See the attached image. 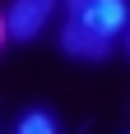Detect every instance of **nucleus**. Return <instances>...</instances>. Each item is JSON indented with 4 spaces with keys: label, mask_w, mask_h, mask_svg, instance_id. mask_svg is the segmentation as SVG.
Listing matches in <instances>:
<instances>
[{
    "label": "nucleus",
    "mask_w": 130,
    "mask_h": 134,
    "mask_svg": "<svg viewBox=\"0 0 130 134\" xmlns=\"http://www.w3.org/2000/svg\"><path fill=\"white\" fill-rule=\"evenodd\" d=\"M65 9H70V19L98 28L107 37H116L121 28H130V5L126 0H65Z\"/></svg>",
    "instance_id": "nucleus-1"
},
{
    "label": "nucleus",
    "mask_w": 130,
    "mask_h": 134,
    "mask_svg": "<svg viewBox=\"0 0 130 134\" xmlns=\"http://www.w3.org/2000/svg\"><path fill=\"white\" fill-rule=\"evenodd\" d=\"M61 51L74 55V60H107L112 55V37L98 32V28H88V23H79V19H70L61 28Z\"/></svg>",
    "instance_id": "nucleus-2"
},
{
    "label": "nucleus",
    "mask_w": 130,
    "mask_h": 134,
    "mask_svg": "<svg viewBox=\"0 0 130 134\" xmlns=\"http://www.w3.org/2000/svg\"><path fill=\"white\" fill-rule=\"evenodd\" d=\"M51 9H56V0H14L9 5V14H5V23H9V32L14 37H37L42 32V23L51 19Z\"/></svg>",
    "instance_id": "nucleus-3"
},
{
    "label": "nucleus",
    "mask_w": 130,
    "mask_h": 134,
    "mask_svg": "<svg viewBox=\"0 0 130 134\" xmlns=\"http://www.w3.org/2000/svg\"><path fill=\"white\" fill-rule=\"evenodd\" d=\"M19 134H51V120H47L42 111H33V116L19 120Z\"/></svg>",
    "instance_id": "nucleus-4"
},
{
    "label": "nucleus",
    "mask_w": 130,
    "mask_h": 134,
    "mask_svg": "<svg viewBox=\"0 0 130 134\" xmlns=\"http://www.w3.org/2000/svg\"><path fill=\"white\" fill-rule=\"evenodd\" d=\"M5 32H9V23H5V14H0V42H5Z\"/></svg>",
    "instance_id": "nucleus-5"
},
{
    "label": "nucleus",
    "mask_w": 130,
    "mask_h": 134,
    "mask_svg": "<svg viewBox=\"0 0 130 134\" xmlns=\"http://www.w3.org/2000/svg\"><path fill=\"white\" fill-rule=\"evenodd\" d=\"M126 51H130V28H126Z\"/></svg>",
    "instance_id": "nucleus-6"
}]
</instances>
